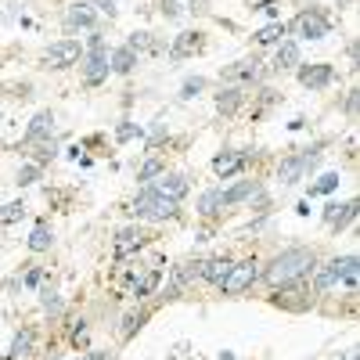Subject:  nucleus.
Wrapping results in <instances>:
<instances>
[{"label":"nucleus","mask_w":360,"mask_h":360,"mask_svg":"<svg viewBox=\"0 0 360 360\" xmlns=\"http://www.w3.org/2000/svg\"><path fill=\"white\" fill-rule=\"evenodd\" d=\"M310 271H314V253H310V248H288V253H281L271 263L263 277H267V285H274V288H288L299 277H306Z\"/></svg>","instance_id":"nucleus-1"},{"label":"nucleus","mask_w":360,"mask_h":360,"mask_svg":"<svg viewBox=\"0 0 360 360\" xmlns=\"http://www.w3.org/2000/svg\"><path fill=\"white\" fill-rule=\"evenodd\" d=\"M339 281H346V288H357V256H339L332 263H324L314 277V288L328 292V288H335Z\"/></svg>","instance_id":"nucleus-2"},{"label":"nucleus","mask_w":360,"mask_h":360,"mask_svg":"<svg viewBox=\"0 0 360 360\" xmlns=\"http://www.w3.org/2000/svg\"><path fill=\"white\" fill-rule=\"evenodd\" d=\"M130 213L137 216V220H173V216H177V202L155 195L151 187H148V191H140V195L134 198Z\"/></svg>","instance_id":"nucleus-3"},{"label":"nucleus","mask_w":360,"mask_h":360,"mask_svg":"<svg viewBox=\"0 0 360 360\" xmlns=\"http://www.w3.org/2000/svg\"><path fill=\"white\" fill-rule=\"evenodd\" d=\"M260 263L256 260H242V263H231V271H227V277L220 281V288H224V295H242L245 288H253V281L260 277Z\"/></svg>","instance_id":"nucleus-4"},{"label":"nucleus","mask_w":360,"mask_h":360,"mask_svg":"<svg viewBox=\"0 0 360 360\" xmlns=\"http://www.w3.org/2000/svg\"><path fill=\"white\" fill-rule=\"evenodd\" d=\"M83 58V47H80V40H58V43H51L43 51V65L47 69H69V65H76V61Z\"/></svg>","instance_id":"nucleus-5"},{"label":"nucleus","mask_w":360,"mask_h":360,"mask_svg":"<svg viewBox=\"0 0 360 360\" xmlns=\"http://www.w3.org/2000/svg\"><path fill=\"white\" fill-rule=\"evenodd\" d=\"M108 76V54H105V40L94 36L90 40V54H87V65H83V80L87 83H101Z\"/></svg>","instance_id":"nucleus-6"},{"label":"nucleus","mask_w":360,"mask_h":360,"mask_svg":"<svg viewBox=\"0 0 360 360\" xmlns=\"http://www.w3.org/2000/svg\"><path fill=\"white\" fill-rule=\"evenodd\" d=\"M292 29H295L299 36H306V40H321V36L332 33V22H328L321 11H303L299 19L292 22Z\"/></svg>","instance_id":"nucleus-7"},{"label":"nucleus","mask_w":360,"mask_h":360,"mask_svg":"<svg viewBox=\"0 0 360 360\" xmlns=\"http://www.w3.org/2000/svg\"><path fill=\"white\" fill-rule=\"evenodd\" d=\"M151 191L169 198V202H180L187 195V180L180 173H159V180H151Z\"/></svg>","instance_id":"nucleus-8"},{"label":"nucleus","mask_w":360,"mask_h":360,"mask_svg":"<svg viewBox=\"0 0 360 360\" xmlns=\"http://www.w3.org/2000/svg\"><path fill=\"white\" fill-rule=\"evenodd\" d=\"M140 245H145V231H140V227H127V231H119V234H116L112 253H116V260H127V256L137 253Z\"/></svg>","instance_id":"nucleus-9"},{"label":"nucleus","mask_w":360,"mask_h":360,"mask_svg":"<svg viewBox=\"0 0 360 360\" xmlns=\"http://www.w3.org/2000/svg\"><path fill=\"white\" fill-rule=\"evenodd\" d=\"M332 80H335V69L332 65H303L299 69V83L310 87V90H324Z\"/></svg>","instance_id":"nucleus-10"},{"label":"nucleus","mask_w":360,"mask_h":360,"mask_svg":"<svg viewBox=\"0 0 360 360\" xmlns=\"http://www.w3.org/2000/svg\"><path fill=\"white\" fill-rule=\"evenodd\" d=\"M314 162H317V155H288V159L281 162V173H277V177H281V184H295L303 169H310Z\"/></svg>","instance_id":"nucleus-11"},{"label":"nucleus","mask_w":360,"mask_h":360,"mask_svg":"<svg viewBox=\"0 0 360 360\" xmlns=\"http://www.w3.org/2000/svg\"><path fill=\"white\" fill-rule=\"evenodd\" d=\"M242 166H245V151H224V155L213 159V173L216 177H234Z\"/></svg>","instance_id":"nucleus-12"},{"label":"nucleus","mask_w":360,"mask_h":360,"mask_svg":"<svg viewBox=\"0 0 360 360\" xmlns=\"http://www.w3.org/2000/svg\"><path fill=\"white\" fill-rule=\"evenodd\" d=\"M198 51H202V33H180L173 40V47H169V54H173V58H191Z\"/></svg>","instance_id":"nucleus-13"},{"label":"nucleus","mask_w":360,"mask_h":360,"mask_svg":"<svg viewBox=\"0 0 360 360\" xmlns=\"http://www.w3.org/2000/svg\"><path fill=\"white\" fill-rule=\"evenodd\" d=\"M94 25V8L90 4H72L65 11V29H90Z\"/></svg>","instance_id":"nucleus-14"},{"label":"nucleus","mask_w":360,"mask_h":360,"mask_svg":"<svg viewBox=\"0 0 360 360\" xmlns=\"http://www.w3.org/2000/svg\"><path fill=\"white\" fill-rule=\"evenodd\" d=\"M227 271H231V260L227 256H216V260H206V263H202V277H206L209 281V285H220V281L227 277Z\"/></svg>","instance_id":"nucleus-15"},{"label":"nucleus","mask_w":360,"mask_h":360,"mask_svg":"<svg viewBox=\"0 0 360 360\" xmlns=\"http://www.w3.org/2000/svg\"><path fill=\"white\" fill-rule=\"evenodd\" d=\"M274 65L277 69H295V65H299V43H295V40H281Z\"/></svg>","instance_id":"nucleus-16"},{"label":"nucleus","mask_w":360,"mask_h":360,"mask_svg":"<svg viewBox=\"0 0 360 360\" xmlns=\"http://www.w3.org/2000/svg\"><path fill=\"white\" fill-rule=\"evenodd\" d=\"M224 76H227V80H260V61H256V58L234 61V65H231Z\"/></svg>","instance_id":"nucleus-17"},{"label":"nucleus","mask_w":360,"mask_h":360,"mask_svg":"<svg viewBox=\"0 0 360 360\" xmlns=\"http://www.w3.org/2000/svg\"><path fill=\"white\" fill-rule=\"evenodd\" d=\"M51 127H54V116L51 112H36L33 123H29V130H25V140H29V145H36L43 134H51Z\"/></svg>","instance_id":"nucleus-18"},{"label":"nucleus","mask_w":360,"mask_h":360,"mask_svg":"<svg viewBox=\"0 0 360 360\" xmlns=\"http://www.w3.org/2000/svg\"><path fill=\"white\" fill-rule=\"evenodd\" d=\"M134 65H137L134 47H119V51H112V61H108V69H112V72H130Z\"/></svg>","instance_id":"nucleus-19"},{"label":"nucleus","mask_w":360,"mask_h":360,"mask_svg":"<svg viewBox=\"0 0 360 360\" xmlns=\"http://www.w3.org/2000/svg\"><path fill=\"white\" fill-rule=\"evenodd\" d=\"M29 353H33V332H29V328H25V332H19V335L11 339L8 360H22V357H29Z\"/></svg>","instance_id":"nucleus-20"},{"label":"nucleus","mask_w":360,"mask_h":360,"mask_svg":"<svg viewBox=\"0 0 360 360\" xmlns=\"http://www.w3.org/2000/svg\"><path fill=\"white\" fill-rule=\"evenodd\" d=\"M51 245H54V231L47 224H40L33 234H29V253H47Z\"/></svg>","instance_id":"nucleus-21"},{"label":"nucleus","mask_w":360,"mask_h":360,"mask_svg":"<svg viewBox=\"0 0 360 360\" xmlns=\"http://www.w3.org/2000/svg\"><path fill=\"white\" fill-rule=\"evenodd\" d=\"M248 195H256V184L253 180H242V184H234L231 191H220V206H234V202H242Z\"/></svg>","instance_id":"nucleus-22"},{"label":"nucleus","mask_w":360,"mask_h":360,"mask_svg":"<svg viewBox=\"0 0 360 360\" xmlns=\"http://www.w3.org/2000/svg\"><path fill=\"white\" fill-rule=\"evenodd\" d=\"M238 105H242V90L227 87V90L216 94V108H220L224 116H234V112H238Z\"/></svg>","instance_id":"nucleus-23"},{"label":"nucleus","mask_w":360,"mask_h":360,"mask_svg":"<svg viewBox=\"0 0 360 360\" xmlns=\"http://www.w3.org/2000/svg\"><path fill=\"white\" fill-rule=\"evenodd\" d=\"M281 36H285V22H271V25H263L260 33H256V43H281Z\"/></svg>","instance_id":"nucleus-24"},{"label":"nucleus","mask_w":360,"mask_h":360,"mask_svg":"<svg viewBox=\"0 0 360 360\" xmlns=\"http://www.w3.org/2000/svg\"><path fill=\"white\" fill-rule=\"evenodd\" d=\"M22 216H25V206H22V202H8V206H0V227L22 220Z\"/></svg>","instance_id":"nucleus-25"},{"label":"nucleus","mask_w":360,"mask_h":360,"mask_svg":"<svg viewBox=\"0 0 360 360\" xmlns=\"http://www.w3.org/2000/svg\"><path fill=\"white\" fill-rule=\"evenodd\" d=\"M335 187H339V173H324L317 184H310V198L314 195H332Z\"/></svg>","instance_id":"nucleus-26"},{"label":"nucleus","mask_w":360,"mask_h":360,"mask_svg":"<svg viewBox=\"0 0 360 360\" xmlns=\"http://www.w3.org/2000/svg\"><path fill=\"white\" fill-rule=\"evenodd\" d=\"M224 206H220V191H206L202 195V202H198V213L202 216H213V213H220Z\"/></svg>","instance_id":"nucleus-27"},{"label":"nucleus","mask_w":360,"mask_h":360,"mask_svg":"<svg viewBox=\"0 0 360 360\" xmlns=\"http://www.w3.org/2000/svg\"><path fill=\"white\" fill-rule=\"evenodd\" d=\"M159 173H166V166H162V159H148L145 166L137 169V180H155Z\"/></svg>","instance_id":"nucleus-28"},{"label":"nucleus","mask_w":360,"mask_h":360,"mask_svg":"<svg viewBox=\"0 0 360 360\" xmlns=\"http://www.w3.org/2000/svg\"><path fill=\"white\" fill-rule=\"evenodd\" d=\"M127 47H134V51H159V43L151 40V33H134Z\"/></svg>","instance_id":"nucleus-29"},{"label":"nucleus","mask_w":360,"mask_h":360,"mask_svg":"<svg viewBox=\"0 0 360 360\" xmlns=\"http://www.w3.org/2000/svg\"><path fill=\"white\" fill-rule=\"evenodd\" d=\"M159 277H162V271H151L145 281H140V285H137V299H145L148 292H155V285H159Z\"/></svg>","instance_id":"nucleus-30"},{"label":"nucleus","mask_w":360,"mask_h":360,"mask_svg":"<svg viewBox=\"0 0 360 360\" xmlns=\"http://www.w3.org/2000/svg\"><path fill=\"white\" fill-rule=\"evenodd\" d=\"M206 90V80L202 76H195V80H187L184 87H180V98H195V94H202Z\"/></svg>","instance_id":"nucleus-31"},{"label":"nucleus","mask_w":360,"mask_h":360,"mask_svg":"<svg viewBox=\"0 0 360 360\" xmlns=\"http://www.w3.org/2000/svg\"><path fill=\"white\" fill-rule=\"evenodd\" d=\"M36 177H40V162H33V166L19 169V180H14V184H19V187H25V184H33Z\"/></svg>","instance_id":"nucleus-32"},{"label":"nucleus","mask_w":360,"mask_h":360,"mask_svg":"<svg viewBox=\"0 0 360 360\" xmlns=\"http://www.w3.org/2000/svg\"><path fill=\"white\" fill-rule=\"evenodd\" d=\"M40 303H43V310H58V295H54V288H43V292H40Z\"/></svg>","instance_id":"nucleus-33"},{"label":"nucleus","mask_w":360,"mask_h":360,"mask_svg":"<svg viewBox=\"0 0 360 360\" xmlns=\"http://www.w3.org/2000/svg\"><path fill=\"white\" fill-rule=\"evenodd\" d=\"M116 137H119V140H130V137H140V127H134V123H127V127H119V130H116Z\"/></svg>","instance_id":"nucleus-34"},{"label":"nucleus","mask_w":360,"mask_h":360,"mask_svg":"<svg viewBox=\"0 0 360 360\" xmlns=\"http://www.w3.org/2000/svg\"><path fill=\"white\" fill-rule=\"evenodd\" d=\"M54 151H58L54 140H43V145H40V162H43V159H54Z\"/></svg>","instance_id":"nucleus-35"},{"label":"nucleus","mask_w":360,"mask_h":360,"mask_svg":"<svg viewBox=\"0 0 360 360\" xmlns=\"http://www.w3.org/2000/svg\"><path fill=\"white\" fill-rule=\"evenodd\" d=\"M94 4H98V11H105L108 19H112V14H116V0H94Z\"/></svg>","instance_id":"nucleus-36"},{"label":"nucleus","mask_w":360,"mask_h":360,"mask_svg":"<svg viewBox=\"0 0 360 360\" xmlns=\"http://www.w3.org/2000/svg\"><path fill=\"white\" fill-rule=\"evenodd\" d=\"M40 281H43V271H29L25 274V285H40Z\"/></svg>","instance_id":"nucleus-37"},{"label":"nucleus","mask_w":360,"mask_h":360,"mask_svg":"<svg viewBox=\"0 0 360 360\" xmlns=\"http://www.w3.org/2000/svg\"><path fill=\"white\" fill-rule=\"evenodd\" d=\"M166 14H169V19H173V14H180V4H177V0H166V8H162Z\"/></svg>","instance_id":"nucleus-38"}]
</instances>
